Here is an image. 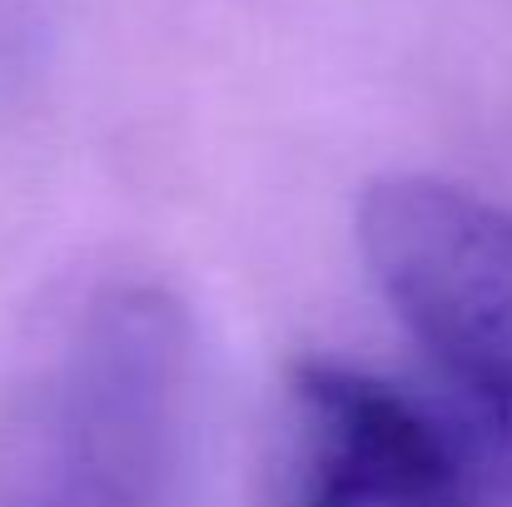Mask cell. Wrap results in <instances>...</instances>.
Listing matches in <instances>:
<instances>
[{
	"instance_id": "cell-1",
	"label": "cell",
	"mask_w": 512,
	"mask_h": 507,
	"mask_svg": "<svg viewBox=\"0 0 512 507\" xmlns=\"http://www.w3.org/2000/svg\"><path fill=\"white\" fill-rule=\"evenodd\" d=\"M189 383V319L170 294L100 289L35 398L0 507H170Z\"/></svg>"
},
{
	"instance_id": "cell-2",
	"label": "cell",
	"mask_w": 512,
	"mask_h": 507,
	"mask_svg": "<svg viewBox=\"0 0 512 507\" xmlns=\"http://www.w3.org/2000/svg\"><path fill=\"white\" fill-rule=\"evenodd\" d=\"M358 249L512 458V209L448 179L388 174L358 199Z\"/></svg>"
},
{
	"instance_id": "cell-3",
	"label": "cell",
	"mask_w": 512,
	"mask_h": 507,
	"mask_svg": "<svg viewBox=\"0 0 512 507\" xmlns=\"http://www.w3.org/2000/svg\"><path fill=\"white\" fill-rule=\"evenodd\" d=\"M284 507H503L473 443L403 388L339 363H299L289 378Z\"/></svg>"
}]
</instances>
